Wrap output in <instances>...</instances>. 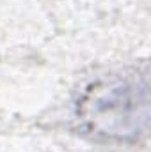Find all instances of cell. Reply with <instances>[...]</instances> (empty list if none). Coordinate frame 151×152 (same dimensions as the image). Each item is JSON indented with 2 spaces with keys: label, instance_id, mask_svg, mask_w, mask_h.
Instances as JSON below:
<instances>
[{
  "label": "cell",
  "instance_id": "obj_1",
  "mask_svg": "<svg viewBox=\"0 0 151 152\" xmlns=\"http://www.w3.org/2000/svg\"><path fill=\"white\" fill-rule=\"evenodd\" d=\"M139 106H146V101L141 103L139 88L135 85L112 83L105 87H96L94 92H89L82 103L80 115L93 131L114 136L115 112L119 110L128 120H133V117L139 115Z\"/></svg>",
  "mask_w": 151,
  "mask_h": 152
}]
</instances>
